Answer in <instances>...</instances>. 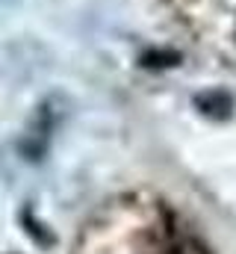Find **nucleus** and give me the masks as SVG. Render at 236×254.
Masks as SVG:
<instances>
[{
  "instance_id": "f257e3e1",
  "label": "nucleus",
  "mask_w": 236,
  "mask_h": 254,
  "mask_svg": "<svg viewBox=\"0 0 236 254\" xmlns=\"http://www.w3.org/2000/svg\"><path fill=\"white\" fill-rule=\"evenodd\" d=\"M172 254H207L198 243H192V240H183V243H177L175 249H172Z\"/></svg>"
}]
</instances>
